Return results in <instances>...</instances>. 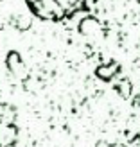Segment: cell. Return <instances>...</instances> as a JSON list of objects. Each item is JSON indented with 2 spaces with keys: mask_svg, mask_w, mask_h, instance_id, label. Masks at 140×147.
<instances>
[{
  "mask_svg": "<svg viewBox=\"0 0 140 147\" xmlns=\"http://www.w3.org/2000/svg\"><path fill=\"white\" fill-rule=\"evenodd\" d=\"M99 0H25L36 18L45 22H65L79 13H86Z\"/></svg>",
  "mask_w": 140,
  "mask_h": 147,
  "instance_id": "cell-1",
  "label": "cell"
}]
</instances>
